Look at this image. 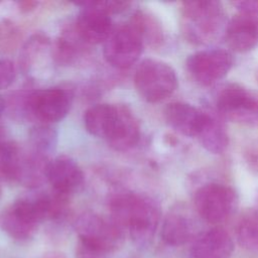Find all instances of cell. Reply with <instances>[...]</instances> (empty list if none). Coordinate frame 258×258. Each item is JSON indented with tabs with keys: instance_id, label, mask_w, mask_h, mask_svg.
Returning <instances> with one entry per match:
<instances>
[{
	"instance_id": "6da1fadb",
	"label": "cell",
	"mask_w": 258,
	"mask_h": 258,
	"mask_svg": "<svg viewBox=\"0 0 258 258\" xmlns=\"http://www.w3.org/2000/svg\"><path fill=\"white\" fill-rule=\"evenodd\" d=\"M111 220L139 246L148 245L160 221V208L150 197L135 192H120L109 202Z\"/></svg>"
},
{
	"instance_id": "7a4b0ae2",
	"label": "cell",
	"mask_w": 258,
	"mask_h": 258,
	"mask_svg": "<svg viewBox=\"0 0 258 258\" xmlns=\"http://www.w3.org/2000/svg\"><path fill=\"white\" fill-rule=\"evenodd\" d=\"M181 27L184 37L194 44H208L225 33L226 13L221 2L194 0L181 2Z\"/></svg>"
},
{
	"instance_id": "3957f363",
	"label": "cell",
	"mask_w": 258,
	"mask_h": 258,
	"mask_svg": "<svg viewBox=\"0 0 258 258\" xmlns=\"http://www.w3.org/2000/svg\"><path fill=\"white\" fill-rule=\"evenodd\" d=\"M134 85L143 100L157 103L169 97L176 90L177 77L168 63L146 58L136 69Z\"/></svg>"
},
{
	"instance_id": "277c9868",
	"label": "cell",
	"mask_w": 258,
	"mask_h": 258,
	"mask_svg": "<svg viewBox=\"0 0 258 258\" xmlns=\"http://www.w3.org/2000/svg\"><path fill=\"white\" fill-rule=\"evenodd\" d=\"M18 108L27 117L45 122H57L69 113L72 104V94L61 88L37 90L19 96Z\"/></svg>"
},
{
	"instance_id": "5b68a950",
	"label": "cell",
	"mask_w": 258,
	"mask_h": 258,
	"mask_svg": "<svg viewBox=\"0 0 258 258\" xmlns=\"http://www.w3.org/2000/svg\"><path fill=\"white\" fill-rule=\"evenodd\" d=\"M216 106L220 116L227 120L258 126V93L237 84H228L218 91Z\"/></svg>"
},
{
	"instance_id": "8992f818",
	"label": "cell",
	"mask_w": 258,
	"mask_h": 258,
	"mask_svg": "<svg viewBox=\"0 0 258 258\" xmlns=\"http://www.w3.org/2000/svg\"><path fill=\"white\" fill-rule=\"evenodd\" d=\"M194 204L203 220L211 224H219L227 220L236 210L238 195L230 185L209 182L195 191Z\"/></svg>"
},
{
	"instance_id": "52a82bcc",
	"label": "cell",
	"mask_w": 258,
	"mask_h": 258,
	"mask_svg": "<svg viewBox=\"0 0 258 258\" xmlns=\"http://www.w3.org/2000/svg\"><path fill=\"white\" fill-rule=\"evenodd\" d=\"M79 241L95 247L107 254L117 251L123 244L124 231L111 219L87 212L82 214L76 222Z\"/></svg>"
},
{
	"instance_id": "ba28073f",
	"label": "cell",
	"mask_w": 258,
	"mask_h": 258,
	"mask_svg": "<svg viewBox=\"0 0 258 258\" xmlns=\"http://www.w3.org/2000/svg\"><path fill=\"white\" fill-rule=\"evenodd\" d=\"M233 64V54L229 50L219 47L196 51L185 61L187 73L202 86H211L223 79Z\"/></svg>"
},
{
	"instance_id": "9c48e42d",
	"label": "cell",
	"mask_w": 258,
	"mask_h": 258,
	"mask_svg": "<svg viewBox=\"0 0 258 258\" xmlns=\"http://www.w3.org/2000/svg\"><path fill=\"white\" fill-rule=\"evenodd\" d=\"M144 42L139 32L128 22L112 31L104 42L103 54L111 66L127 69L138 60Z\"/></svg>"
},
{
	"instance_id": "30bf717a",
	"label": "cell",
	"mask_w": 258,
	"mask_h": 258,
	"mask_svg": "<svg viewBox=\"0 0 258 258\" xmlns=\"http://www.w3.org/2000/svg\"><path fill=\"white\" fill-rule=\"evenodd\" d=\"M82 6L76 21V31L79 37L90 44L105 42L112 33L110 15L94 6L91 1L77 3Z\"/></svg>"
},
{
	"instance_id": "8fae6325",
	"label": "cell",
	"mask_w": 258,
	"mask_h": 258,
	"mask_svg": "<svg viewBox=\"0 0 258 258\" xmlns=\"http://www.w3.org/2000/svg\"><path fill=\"white\" fill-rule=\"evenodd\" d=\"M84 172L70 156L59 155L49 161L47 180L54 191L68 196L77 191L84 183Z\"/></svg>"
},
{
	"instance_id": "7c38bea8",
	"label": "cell",
	"mask_w": 258,
	"mask_h": 258,
	"mask_svg": "<svg viewBox=\"0 0 258 258\" xmlns=\"http://www.w3.org/2000/svg\"><path fill=\"white\" fill-rule=\"evenodd\" d=\"M224 37L234 51L253 49L258 44V15L239 12L227 23Z\"/></svg>"
},
{
	"instance_id": "4fadbf2b",
	"label": "cell",
	"mask_w": 258,
	"mask_h": 258,
	"mask_svg": "<svg viewBox=\"0 0 258 258\" xmlns=\"http://www.w3.org/2000/svg\"><path fill=\"white\" fill-rule=\"evenodd\" d=\"M208 112L183 102H173L164 109L166 123L181 135L198 137L201 132Z\"/></svg>"
},
{
	"instance_id": "5bb4252c",
	"label": "cell",
	"mask_w": 258,
	"mask_h": 258,
	"mask_svg": "<svg viewBox=\"0 0 258 258\" xmlns=\"http://www.w3.org/2000/svg\"><path fill=\"white\" fill-rule=\"evenodd\" d=\"M234 251V242L223 228H212L196 237L190 248V258H229Z\"/></svg>"
},
{
	"instance_id": "9a60e30c",
	"label": "cell",
	"mask_w": 258,
	"mask_h": 258,
	"mask_svg": "<svg viewBox=\"0 0 258 258\" xmlns=\"http://www.w3.org/2000/svg\"><path fill=\"white\" fill-rule=\"evenodd\" d=\"M119 116L120 106L97 104L85 112V127L90 134L108 141L117 126Z\"/></svg>"
},
{
	"instance_id": "2e32d148",
	"label": "cell",
	"mask_w": 258,
	"mask_h": 258,
	"mask_svg": "<svg viewBox=\"0 0 258 258\" xmlns=\"http://www.w3.org/2000/svg\"><path fill=\"white\" fill-rule=\"evenodd\" d=\"M195 229V223L188 215L180 211H171L162 222L160 236L167 245L181 246L194 238Z\"/></svg>"
},
{
	"instance_id": "e0dca14e",
	"label": "cell",
	"mask_w": 258,
	"mask_h": 258,
	"mask_svg": "<svg viewBox=\"0 0 258 258\" xmlns=\"http://www.w3.org/2000/svg\"><path fill=\"white\" fill-rule=\"evenodd\" d=\"M139 138L140 126L137 119L127 107L120 106L119 120L108 143L115 150L126 151L134 147Z\"/></svg>"
},
{
	"instance_id": "ac0fdd59",
	"label": "cell",
	"mask_w": 258,
	"mask_h": 258,
	"mask_svg": "<svg viewBox=\"0 0 258 258\" xmlns=\"http://www.w3.org/2000/svg\"><path fill=\"white\" fill-rule=\"evenodd\" d=\"M49 161L47 156L32 150L29 153H21L20 166L17 181L25 186L35 187L47 179Z\"/></svg>"
},
{
	"instance_id": "d6986e66",
	"label": "cell",
	"mask_w": 258,
	"mask_h": 258,
	"mask_svg": "<svg viewBox=\"0 0 258 258\" xmlns=\"http://www.w3.org/2000/svg\"><path fill=\"white\" fill-rule=\"evenodd\" d=\"M197 138L201 145L213 154L223 153L229 144V136L223 122L212 113H208L206 122Z\"/></svg>"
},
{
	"instance_id": "ffe728a7",
	"label": "cell",
	"mask_w": 258,
	"mask_h": 258,
	"mask_svg": "<svg viewBox=\"0 0 258 258\" xmlns=\"http://www.w3.org/2000/svg\"><path fill=\"white\" fill-rule=\"evenodd\" d=\"M130 24L139 32L144 43L153 47L159 46L163 39V30L158 19L146 11H136L129 21Z\"/></svg>"
},
{
	"instance_id": "44dd1931",
	"label": "cell",
	"mask_w": 258,
	"mask_h": 258,
	"mask_svg": "<svg viewBox=\"0 0 258 258\" xmlns=\"http://www.w3.org/2000/svg\"><path fill=\"white\" fill-rule=\"evenodd\" d=\"M237 240L243 248L258 251V209L242 216L237 226Z\"/></svg>"
},
{
	"instance_id": "7402d4cb",
	"label": "cell",
	"mask_w": 258,
	"mask_h": 258,
	"mask_svg": "<svg viewBox=\"0 0 258 258\" xmlns=\"http://www.w3.org/2000/svg\"><path fill=\"white\" fill-rule=\"evenodd\" d=\"M21 151L16 144L5 141L0 145V174L7 179L17 180Z\"/></svg>"
},
{
	"instance_id": "603a6c76",
	"label": "cell",
	"mask_w": 258,
	"mask_h": 258,
	"mask_svg": "<svg viewBox=\"0 0 258 258\" xmlns=\"http://www.w3.org/2000/svg\"><path fill=\"white\" fill-rule=\"evenodd\" d=\"M29 139L32 150L47 156L55 148L57 134L49 126H36L31 129Z\"/></svg>"
},
{
	"instance_id": "cb8c5ba5",
	"label": "cell",
	"mask_w": 258,
	"mask_h": 258,
	"mask_svg": "<svg viewBox=\"0 0 258 258\" xmlns=\"http://www.w3.org/2000/svg\"><path fill=\"white\" fill-rule=\"evenodd\" d=\"M48 43H49V39L45 35L40 33L35 34L28 39V41L25 43V45L21 50L20 59H19L21 70L24 73H27L30 70L35 59V56L43 48H45Z\"/></svg>"
},
{
	"instance_id": "d4e9b609",
	"label": "cell",
	"mask_w": 258,
	"mask_h": 258,
	"mask_svg": "<svg viewBox=\"0 0 258 258\" xmlns=\"http://www.w3.org/2000/svg\"><path fill=\"white\" fill-rule=\"evenodd\" d=\"M77 53L78 44L72 39V37L64 35L57 39L53 49L54 58L57 62L68 64L74 60Z\"/></svg>"
},
{
	"instance_id": "484cf974",
	"label": "cell",
	"mask_w": 258,
	"mask_h": 258,
	"mask_svg": "<svg viewBox=\"0 0 258 258\" xmlns=\"http://www.w3.org/2000/svg\"><path fill=\"white\" fill-rule=\"evenodd\" d=\"M91 3L109 15L123 12L130 6V2L128 1H117V0H99V1H91Z\"/></svg>"
},
{
	"instance_id": "4316f807",
	"label": "cell",
	"mask_w": 258,
	"mask_h": 258,
	"mask_svg": "<svg viewBox=\"0 0 258 258\" xmlns=\"http://www.w3.org/2000/svg\"><path fill=\"white\" fill-rule=\"evenodd\" d=\"M14 63L6 58H0V90L9 87L15 79Z\"/></svg>"
},
{
	"instance_id": "83f0119b",
	"label": "cell",
	"mask_w": 258,
	"mask_h": 258,
	"mask_svg": "<svg viewBox=\"0 0 258 258\" xmlns=\"http://www.w3.org/2000/svg\"><path fill=\"white\" fill-rule=\"evenodd\" d=\"M76 258H108L109 254L92 247L88 244H85L78 240L75 250Z\"/></svg>"
},
{
	"instance_id": "f1b7e54d",
	"label": "cell",
	"mask_w": 258,
	"mask_h": 258,
	"mask_svg": "<svg viewBox=\"0 0 258 258\" xmlns=\"http://www.w3.org/2000/svg\"><path fill=\"white\" fill-rule=\"evenodd\" d=\"M232 4L239 10L240 13L245 14H258V0H240L234 1Z\"/></svg>"
},
{
	"instance_id": "f546056e",
	"label": "cell",
	"mask_w": 258,
	"mask_h": 258,
	"mask_svg": "<svg viewBox=\"0 0 258 258\" xmlns=\"http://www.w3.org/2000/svg\"><path fill=\"white\" fill-rule=\"evenodd\" d=\"M37 5L36 2H21L20 3V9L21 10H25V11H29L31 9L34 8V6Z\"/></svg>"
},
{
	"instance_id": "4dcf8cb0",
	"label": "cell",
	"mask_w": 258,
	"mask_h": 258,
	"mask_svg": "<svg viewBox=\"0 0 258 258\" xmlns=\"http://www.w3.org/2000/svg\"><path fill=\"white\" fill-rule=\"evenodd\" d=\"M5 141H7V140L5 139V131H4V128L0 125V145H1L3 142H5Z\"/></svg>"
},
{
	"instance_id": "1f68e13d",
	"label": "cell",
	"mask_w": 258,
	"mask_h": 258,
	"mask_svg": "<svg viewBox=\"0 0 258 258\" xmlns=\"http://www.w3.org/2000/svg\"><path fill=\"white\" fill-rule=\"evenodd\" d=\"M46 258H64V256L61 253H51Z\"/></svg>"
},
{
	"instance_id": "d6a6232c",
	"label": "cell",
	"mask_w": 258,
	"mask_h": 258,
	"mask_svg": "<svg viewBox=\"0 0 258 258\" xmlns=\"http://www.w3.org/2000/svg\"><path fill=\"white\" fill-rule=\"evenodd\" d=\"M5 108V101L3 100V98L0 96V115L2 114V112L4 111Z\"/></svg>"
},
{
	"instance_id": "836d02e7",
	"label": "cell",
	"mask_w": 258,
	"mask_h": 258,
	"mask_svg": "<svg viewBox=\"0 0 258 258\" xmlns=\"http://www.w3.org/2000/svg\"><path fill=\"white\" fill-rule=\"evenodd\" d=\"M257 204H258V194H257Z\"/></svg>"
},
{
	"instance_id": "e575fe53",
	"label": "cell",
	"mask_w": 258,
	"mask_h": 258,
	"mask_svg": "<svg viewBox=\"0 0 258 258\" xmlns=\"http://www.w3.org/2000/svg\"><path fill=\"white\" fill-rule=\"evenodd\" d=\"M257 80H258V71H257Z\"/></svg>"
}]
</instances>
